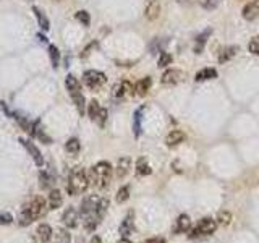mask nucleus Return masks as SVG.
<instances>
[{"label": "nucleus", "instance_id": "nucleus-6", "mask_svg": "<svg viewBox=\"0 0 259 243\" xmlns=\"http://www.w3.org/2000/svg\"><path fill=\"white\" fill-rule=\"evenodd\" d=\"M83 81L89 89L97 91V89H101L105 83H107V76L99 70H88L83 75Z\"/></svg>", "mask_w": 259, "mask_h": 243}, {"label": "nucleus", "instance_id": "nucleus-28", "mask_svg": "<svg viewBox=\"0 0 259 243\" xmlns=\"http://www.w3.org/2000/svg\"><path fill=\"white\" fill-rule=\"evenodd\" d=\"M141 120H143V107L138 109L135 112V118H133V130H135V136L141 135Z\"/></svg>", "mask_w": 259, "mask_h": 243}, {"label": "nucleus", "instance_id": "nucleus-2", "mask_svg": "<svg viewBox=\"0 0 259 243\" xmlns=\"http://www.w3.org/2000/svg\"><path fill=\"white\" fill-rule=\"evenodd\" d=\"M47 201L42 196H34L28 205H24L20 214V225L26 227L34 221H39L47 213Z\"/></svg>", "mask_w": 259, "mask_h": 243}, {"label": "nucleus", "instance_id": "nucleus-14", "mask_svg": "<svg viewBox=\"0 0 259 243\" xmlns=\"http://www.w3.org/2000/svg\"><path fill=\"white\" fill-rule=\"evenodd\" d=\"M63 205V194L60 190L52 188L51 193H49V198H47V208L49 209H59Z\"/></svg>", "mask_w": 259, "mask_h": 243}, {"label": "nucleus", "instance_id": "nucleus-35", "mask_svg": "<svg viewBox=\"0 0 259 243\" xmlns=\"http://www.w3.org/2000/svg\"><path fill=\"white\" fill-rule=\"evenodd\" d=\"M210 34V31L207 29L204 34H201V36H198V40H196V47H194V51H196V54H199V51H201V44H202V47H204V44H206V36H209Z\"/></svg>", "mask_w": 259, "mask_h": 243}, {"label": "nucleus", "instance_id": "nucleus-22", "mask_svg": "<svg viewBox=\"0 0 259 243\" xmlns=\"http://www.w3.org/2000/svg\"><path fill=\"white\" fill-rule=\"evenodd\" d=\"M133 91V86H132V83L130 81H121V83H118L117 86H115V89H113V96L115 97H125V96H128L130 93Z\"/></svg>", "mask_w": 259, "mask_h": 243}, {"label": "nucleus", "instance_id": "nucleus-24", "mask_svg": "<svg viewBox=\"0 0 259 243\" xmlns=\"http://www.w3.org/2000/svg\"><path fill=\"white\" fill-rule=\"evenodd\" d=\"M32 12H34L36 15V18H37V23H39V26L42 28L44 31H49L51 29V21H49V18L46 16V13L42 10H39L37 7H32Z\"/></svg>", "mask_w": 259, "mask_h": 243}, {"label": "nucleus", "instance_id": "nucleus-20", "mask_svg": "<svg viewBox=\"0 0 259 243\" xmlns=\"http://www.w3.org/2000/svg\"><path fill=\"white\" fill-rule=\"evenodd\" d=\"M52 243H71V235L67 227H65V229H55Z\"/></svg>", "mask_w": 259, "mask_h": 243}, {"label": "nucleus", "instance_id": "nucleus-9", "mask_svg": "<svg viewBox=\"0 0 259 243\" xmlns=\"http://www.w3.org/2000/svg\"><path fill=\"white\" fill-rule=\"evenodd\" d=\"M133 230H135V213L133 211H128L126 216L123 217V221H121V224H120L118 232H120L121 237L128 238L130 235L133 233Z\"/></svg>", "mask_w": 259, "mask_h": 243}, {"label": "nucleus", "instance_id": "nucleus-29", "mask_svg": "<svg viewBox=\"0 0 259 243\" xmlns=\"http://www.w3.org/2000/svg\"><path fill=\"white\" fill-rule=\"evenodd\" d=\"M130 198V186H121V188L117 191V196H115V201L118 202V205H123L125 201H128Z\"/></svg>", "mask_w": 259, "mask_h": 243}, {"label": "nucleus", "instance_id": "nucleus-36", "mask_svg": "<svg viewBox=\"0 0 259 243\" xmlns=\"http://www.w3.org/2000/svg\"><path fill=\"white\" fill-rule=\"evenodd\" d=\"M168 63H172V57H170L167 52H164L159 59V67H167Z\"/></svg>", "mask_w": 259, "mask_h": 243}, {"label": "nucleus", "instance_id": "nucleus-17", "mask_svg": "<svg viewBox=\"0 0 259 243\" xmlns=\"http://www.w3.org/2000/svg\"><path fill=\"white\" fill-rule=\"evenodd\" d=\"M185 138L186 136L182 130H172V132H170L165 138V144L168 146V148H175V146L182 144L185 141Z\"/></svg>", "mask_w": 259, "mask_h": 243}, {"label": "nucleus", "instance_id": "nucleus-4", "mask_svg": "<svg viewBox=\"0 0 259 243\" xmlns=\"http://www.w3.org/2000/svg\"><path fill=\"white\" fill-rule=\"evenodd\" d=\"M112 174H113V169L110 166V162L101 160L91 167L89 180L94 183V186L97 190H105L112 182Z\"/></svg>", "mask_w": 259, "mask_h": 243}, {"label": "nucleus", "instance_id": "nucleus-3", "mask_svg": "<svg viewBox=\"0 0 259 243\" xmlns=\"http://www.w3.org/2000/svg\"><path fill=\"white\" fill-rule=\"evenodd\" d=\"M89 174L86 170L78 166V167H73L70 177H68V183H67V191L70 196H78V194H83L88 188H89Z\"/></svg>", "mask_w": 259, "mask_h": 243}, {"label": "nucleus", "instance_id": "nucleus-11", "mask_svg": "<svg viewBox=\"0 0 259 243\" xmlns=\"http://www.w3.org/2000/svg\"><path fill=\"white\" fill-rule=\"evenodd\" d=\"M21 144L24 146V148L28 149V152H29V156L32 157V160H34V164L37 166V167H42L44 166V157H42V154H40V151H39V148L34 144V143H31V141H28V140H23L21 138Z\"/></svg>", "mask_w": 259, "mask_h": 243}, {"label": "nucleus", "instance_id": "nucleus-10", "mask_svg": "<svg viewBox=\"0 0 259 243\" xmlns=\"http://www.w3.org/2000/svg\"><path fill=\"white\" fill-rule=\"evenodd\" d=\"M241 16L246 21H254L259 18V0H249L246 2V5L243 7L241 10Z\"/></svg>", "mask_w": 259, "mask_h": 243}, {"label": "nucleus", "instance_id": "nucleus-1", "mask_svg": "<svg viewBox=\"0 0 259 243\" xmlns=\"http://www.w3.org/2000/svg\"><path fill=\"white\" fill-rule=\"evenodd\" d=\"M107 209H109V199L97 196V194L86 196L83 202H81V209H79L81 222H83L84 230L94 232L104 219L105 213H107Z\"/></svg>", "mask_w": 259, "mask_h": 243}, {"label": "nucleus", "instance_id": "nucleus-25", "mask_svg": "<svg viewBox=\"0 0 259 243\" xmlns=\"http://www.w3.org/2000/svg\"><path fill=\"white\" fill-rule=\"evenodd\" d=\"M136 174L140 175V177H146V175L152 174V169H151V166L148 164V160H146L144 157L138 159V162H136Z\"/></svg>", "mask_w": 259, "mask_h": 243}, {"label": "nucleus", "instance_id": "nucleus-19", "mask_svg": "<svg viewBox=\"0 0 259 243\" xmlns=\"http://www.w3.org/2000/svg\"><path fill=\"white\" fill-rule=\"evenodd\" d=\"M68 94H70V97H71L73 104L76 105L78 112L81 113V115H83L84 110H86V101H84V96H83V93H81V89H79V91H73V93H68Z\"/></svg>", "mask_w": 259, "mask_h": 243}, {"label": "nucleus", "instance_id": "nucleus-27", "mask_svg": "<svg viewBox=\"0 0 259 243\" xmlns=\"http://www.w3.org/2000/svg\"><path fill=\"white\" fill-rule=\"evenodd\" d=\"M39 180H40V188H49V190H52V186H54V177L46 172V170H42L39 175Z\"/></svg>", "mask_w": 259, "mask_h": 243}, {"label": "nucleus", "instance_id": "nucleus-39", "mask_svg": "<svg viewBox=\"0 0 259 243\" xmlns=\"http://www.w3.org/2000/svg\"><path fill=\"white\" fill-rule=\"evenodd\" d=\"M89 243H104L102 240H101V237H97V235H94V237L91 238V241Z\"/></svg>", "mask_w": 259, "mask_h": 243}, {"label": "nucleus", "instance_id": "nucleus-18", "mask_svg": "<svg viewBox=\"0 0 259 243\" xmlns=\"http://www.w3.org/2000/svg\"><path fill=\"white\" fill-rule=\"evenodd\" d=\"M160 15V4L157 0H151V2L146 5V10H144V16L148 18L149 21L157 20Z\"/></svg>", "mask_w": 259, "mask_h": 243}, {"label": "nucleus", "instance_id": "nucleus-16", "mask_svg": "<svg viewBox=\"0 0 259 243\" xmlns=\"http://www.w3.org/2000/svg\"><path fill=\"white\" fill-rule=\"evenodd\" d=\"M130 169H132V159L128 156L120 157L117 162V167H115V174L118 178H125L130 174Z\"/></svg>", "mask_w": 259, "mask_h": 243}, {"label": "nucleus", "instance_id": "nucleus-23", "mask_svg": "<svg viewBox=\"0 0 259 243\" xmlns=\"http://www.w3.org/2000/svg\"><path fill=\"white\" fill-rule=\"evenodd\" d=\"M214 78H217V70L212 67H206L196 73V81H207Z\"/></svg>", "mask_w": 259, "mask_h": 243}, {"label": "nucleus", "instance_id": "nucleus-5", "mask_svg": "<svg viewBox=\"0 0 259 243\" xmlns=\"http://www.w3.org/2000/svg\"><path fill=\"white\" fill-rule=\"evenodd\" d=\"M217 229V221L212 217H204L201 221L190 229V238L193 240H199V238H206L210 237Z\"/></svg>", "mask_w": 259, "mask_h": 243}, {"label": "nucleus", "instance_id": "nucleus-26", "mask_svg": "<svg viewBox=\"0 0 259 243\" xmlns=\"http://www.w3.org/2000/svg\"><path fill=\"white\" fill-rule=\"evenodd\" d=\"M65 149H67L71 156H78L81 151V143L78 138H71V140H68L67 144H65Z\"/></svg>", "mask_w": 259, "mask_h": 243}, {"label": "nucleus", "instance_id": "nucleus-40", "mask_svg": "<svg viewBox=\"0 0 259 243\" xmlns=\"http://www.w3.org/2000/svg\"><path fill=\"white\" fill-rule=\"evenodd\" d=\"M117 243H132V240H130V238H125V237H121Z\"/></svg>", "mask_w": 259, "mask_h": 243}, {"label": "nucleus", "instance_id": "nucleus-31", "mask_svg": "<svg viewBox=\"0 0 259 243\" xmlns=\"http://www.w3.org/2000/svg\"><path fill=\"white\" fill-rule=\"evenodd\" d=\"M215 221H217V225L219 224H221V225H229L232 222V214L227 213V211H224V213H219Z\"/></svg>", "mask_w": 259, "mask_h": 243}, {"label": "nucleus", "instance_id": "nucleus-33", "mask_svg": "<svg viewBox=\"0 0 259 243\" xmlns=\"http://www.w3.org/2000/svg\"><path fill=\"white\" fill-rule=\"evenodd\" d=\"M222 0H198V4L206 8V10H214L215 7H219V4H221Z\"/></svg>", "mask_w": 259, "mask_h": 243}, {"label": "nucleus", "instance_id": "nucleus-7", "mask_svg": "<svg viewBox=\"0 0 259 243\" xmlns=\"http://www.w3.org/2000/svg\"><path fill=\"white\" fill-rule=\"evenodd\" d=\"M88 115L89 118H91L93 122H96L97 125H99L101 128L105 127V122H107V110H105L104 107H101V104L97 101H91L88 104Z\"/></svg>", "mask_w": 259, "mask_h": 243}, {"label": "nucleus", "instance_id": "nucleus-13", "mask_svg": "<svg viewBox=\"0 0 259 243\" xmlns=\"http://www.w3.org/2000/svg\"><path fill=\"white\" fill-rule=\"evenodd\" d=\"M36 235L39 238V243H51L54 237V230L49 224H39L36 229Z\"/></svg>", "mask_w": 259, "mask_h": 243}, {"label": "nucleus", "instance_id": "nucleus-12", "mask_svg": "<svg viewBox=\"0 0 259 243\" xmlns=\"http://www.w3.org/2000/svg\"><path fill=\"white\" fill-rule=\"evenodd\" d=\"M182 79H183V73L175 68H170V70L164 71V75L160 78L162 85H177V83H180Z\"/></svg>", "mask_w": 259, "mask_h": 243}, {"label": "nucleus", "instance_id": "nucleus-32", "mask_svg": "<svg viewBox=\"0 0 259 243\" xmlns=\"http://www.w3.org/2000/svg\"><path fill=\"white\" fill-rule=\"evenodd\" d=\"M248 51H249L251 54H253V55H259V34H256L253 39L249 40Z\"/></svg>", "mask_w": 259, "mask_h": 243}, {"label": "nucleus", "instance_id": "nucleus-8", "mask_svg": "<svg viewBox=\"0 0 259 243\" xmlns=\"http://www.w3.org/2000/svg\"><path fill=\"white\" fill-rule=\"evenodd\" d=\"M79 219H81L79 211L73 206H68L62 214V222L67 229H76L78 224H79Z\"/></svg>", "mask_w": 259, "mask_h": 243}, {"label": "nucleus", "instance_id": "nucleus-41", "mask_svg": "<svg viewBox=\"0 0 259 243\" xmlns=\"http://www.w3.org/2000/svg\"><path fill=\"white\" fill-rule=\"evenodd\" d=\"M52 2H62V0H52Z\"/></svg>", "mask_w": 259, "mask_h": 243}, {"label": "nucleus", "instance_id": "nucleus-37", "mask_svg": "<svg viewBox=\"0 0 259 243\" xmlns=\"http://www.w3.org/2000/svg\"><path fill=\"white\" fill-rule=\"evenodd\" d=\"M13 222V217L12 214H8V213H0V225L2 224H12Z\"/></svg>", "mask_w": 259, "mask_h": 243}, {"label": "nucleus", "instance_id": "nucleus-38", "mask_svg": "<svg viewBox=\"0 0 259 243\" xmlns=\"http://www.w3.org/2000/svg\"><path fill=\"white\" fill-rule=\"evenodd\" d=\"M143 243H165V238H162V237H152V238L144 240Z\"/></svg>", "mask_w": 259, "mask_h": 243}, {"label": "nucleus", "instance_id": "nucleus-21", "mask_svg": "<svg viewBox=\"0 0 259 243\" xmlns=\"http://www.w3.org/2000/svg\"><path fill=\"white\" fill-rule=\"evenodd\" d=\"M151 86H152V79H151L149 76H146V78L140 79V81L136 83V86H135V93H136L138 96H146V94H148L149 89H151Z\"/></svg>", "mask_w": 259, "mask_h": 243}, {"label": "nucleus", "instance_id": "nucleus-15", "mask_svg": "<svg viewBox=\"0 0 259 243\" xmlns=\"http://www.w3.org/2000/svg\"><path fill=\"white\" fill-rule=\"evenodd\" d=\"M191 229V219L186 214H180L177 217V222L174 227V233H186Z\"/></svg>", "mask_w": 259, "mask_h": 243}, {"label": "nucleus", "instance_id": "nucleus-34", "mask_svg": "<svg viewBox=\"0 0 259 243\" xmlns=\"http://www.w3.org/2000/svg\"><path fill=\"white\" fill-rule=\"evenodd\" d=\"M76 20L81 24H84V26H89V24H91V18H89V13L84 12V10H81V12L76 13Z\"/></svg>", "mask_w": 259, "mask_h": 243}, {"label": "nucleus", "instance_id": "nucleus-30", "mask_svg": "<svg viewBox=\"0 0 259 243\" xmlns=\"http://www.w3.org/2000/svg\"><path fill=\"white\" fill-rule=\"evenodd\" d=\"M49 54H51V62L52 67H59V60H60V52L55 46H49Z\"/></svg>", "mask_w": 259, "mask_h": 243}]
</instances>
